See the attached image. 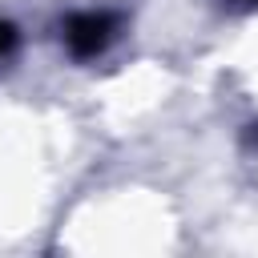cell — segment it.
<instances>
[{
    "instance_id": "cell-1",
    "label": "cell",
    "mask_w": 258,
    "mask_h": 258,
    "mask_svg": "<svg viewBox=\"0 0 258 258\" xmlns=\"http://www.w3.org/2000/svg\"><path fill=\"white\" fill-rule=\"evenodd\" d=\"M121 24L125 16L113 8H85L60 20V44L69 48L73 60H93L121 36Z\"/></svg>"
},
{
    "instance_id": "cell-2",
    "label": "cell",
    "mask_w": 258,
    "mask_h": 258,
    "mask_svg": "<svg viewBox=\"0 0 258 258\" xmlns=\"http://www.w3.org/2000/svg\"><path fill=\"white\" fill-rule=\"evenodd\" d=\"M16 48V24L12 20H0V56H8Z\"/></svg>"
},
{
    "instance_id": "cell-3",
    "label": "cell",
    "mask_w": 258,
    "mask_h": 258,
    "mask_svg": "<svg viewBox=\"0 0 258 258\" xmlns=\"http://www.w3.org/2000/svg\"><path fill=\"white\" fill-rule=\"evenodd\" d=\"M242 141H246L250 149H258V121H250V125H246V133H242Z\"/></svg>"
}]
</instances>
